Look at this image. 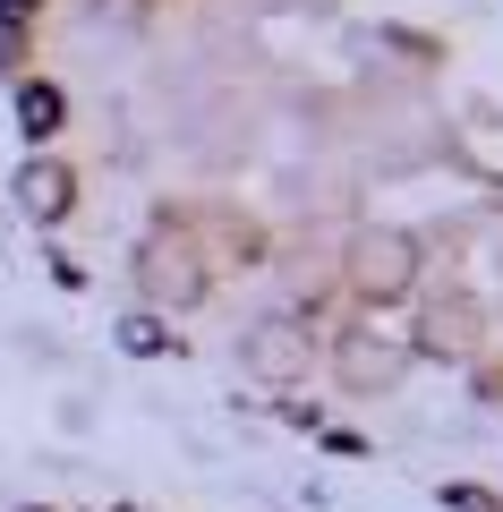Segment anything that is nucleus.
Returning a JSON list of instances; mask_svg holds the SVG:
<instances>
[{
  "label": "nucleus",
  "mask_w": 503,
  "mask_h": 512,
  "mask_svg": "<svg viewBox=\"0 0 503 512\" xmlns=\"http://www.w3.org/2000/svg\"><path fill=\"white\" fill-rule=\"evenodd\" d=\"M350 282L367 299H401L418 282V239L410 231H359L350 239Z\"/></svg>",
  "instance_id": "2"
},
{
  "label": "nucleus",
  "mask_w": 503,
  "mask_h": 512,
  "mask_svg": "<svg viewBox=\"0 0 503 512\" xmlns=\"http://www.w3.org/2000/svg\"><path fill=\"white\" fill-rule=\"evenodd\" d=\"M18 197H26L35 222H60V214H69V171H60V163H26L18 171Z\"/></svg>",
  "instance_id": "6"
},
{
  "label": "nucleus",
  "mask_w": 503,
  "mask_h": 512,
  "mask_svg": "<svg viewBox=\"0 0 503 512\" xmlns=\"http://www.w3.org/2000/svg\"><path fill=\"white\" fill-rule=\"evenodd\" d=\"M333 367H342V384H350V393H393V384H401V367H410V350H401V342H376V333H342Z\"/></svg>",
  "instance_id": "4"
},
{
  "label": "nucleus",
  "mask_w": 503,
  "mask_h": 512,
  "mask_svg": "<svg viewBox=\"0 0 503 512\" xmlns=\"http://www.w3.org/2000/svg\"><path fill=\"white\" fill-rule=\"evenodd\" d=\"M18 120L35 128V137H52V128L69 120V111H60V94H52V86H26V94H18Z\"/></svg>",
  "instance_id": "7"
},
{
  "label": "nucleus",
  "mask_w": 503,
  "mask_h": 512,
  "mask_svg": "<svg viewBox=\"0 0 503 512\" xmlns=\"http://www.w3.org/2000/svg\"><path fill=\"white\" fill-rule=\"evenodd\" d=\"M239 359H248L256 384H299V376H307V333H299V316H265V325H248Z\"/></svg>",
  "instance_id": "3"
},
{
  "label": "nucleus",
  "mask_w": 503,
  "mask_h": 512,
  "mask_svg": "<svg viewBox=\"0 0 503 512\" xmlns=\"http://www.w3.org/2000/svg\"><path fill=\"white\" fill-rule=\"evenodd\" d=\"M137 282H145L154 308H197L205 299V265H197V248H188L180 231H154L137 248Z\"/></svg>",
  "instance_id": "1"
},
{
  "label": "nucleus",
  "mask_w": 503,
  "mask_h": 512,
  "mask_svg": "<svg viewBox=\"0 0 503 512\" xmlns=\"http://www.w3.org/2000/svg\"><path fill=\"white\" fill-rule=\"evenodd\" d=\"M469 342H478V308H469V299H444V308H427V325H418V350H435V359H461Z\"/></svg>",
  "instance_id": "5"
}]
</instances>
